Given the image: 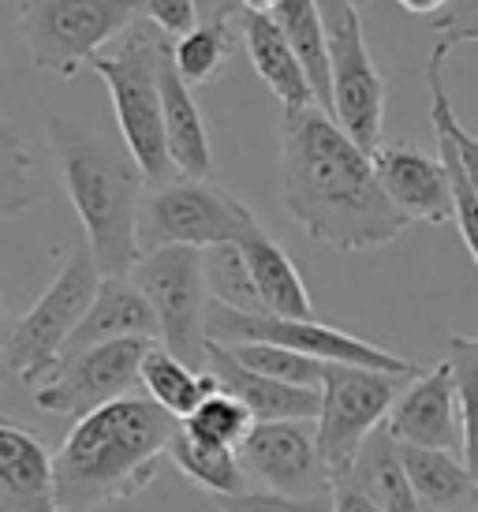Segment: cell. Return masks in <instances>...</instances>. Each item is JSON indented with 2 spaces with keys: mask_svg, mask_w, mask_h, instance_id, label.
<instances>
[{
  "mask_svg": "<svg viewBox=\"0 0 478 512\" xmlns=\"http://www.w3.org/2000/svg\"><path fill=\"white\" fill-rule=\"evenodd\" d=\"M217 385L228 397H236L254 423H284V419H310L318 423L322 412V389H299V385H284L277 378H266L258 370L243 367L225 344H210V367Z\"/></svg>",
  "mask_w": 478,
  "mask_h": 512,
  "instance_id": "17",
  "label": "cell"
},
{
  "mask_svg": "<svg viewBox=\"0 0 478 512\" xmlns=\"http://www.w3.org/2000/svg\"><path fill=\"white\" fill-rule=\"evenodd\" d=\"M131 281L150 299L157 318V341L187 367H210V288L198 247H165L142 255Z\"/></svg>",
  "mask_w": 478,
  "mask_h": 512,
  "instance_id": "8",
  "label": "cell"
},
{
  "mask_svg": "<svg viewBox=\"0 0 478 512\" xmlns=\"http://www.w3.org/2000/svg\"><path fill=\"white\" fill-rule=\"evenodd\" d=\"M467 42H478V15H471L467 23H460V27L445 30V34H437V45L434 53H441V57H449L456 45H467Z\"/></svg>",
  "mask_w": 478,
  "mask_h": 512,
  "instance_id": "37",
  "label": "cell"
},
{
  "mask_svg": "<svg viewBox=\"0 0 478 512\" xmlns=\"http://www.w3.org/2000/svg\"><path fill=\"white\" fill-rule=\"evenodd\" d=\"M101 266L90 243L79 240L71 247V258L64 270L53 277V285L45 288L38 303L30 307L19 322H12L8 344H4V363L15 370V378L30 389H42L60 367V356L68 348L71 333L86 318L90 303L101 288Z\"/></svg>",
  "mask_w": 478,
  "mask_h": 512,
  "instance_id": "5",
  "label": "cell"
},
{
  "mask_svg": "<svg viewBox=\"0 0 478 512\" xmlns=\"http://www.w3.org/2000/svg\"><path fill=\"white\" fill-rule=\"evenodd\" d=\"M329 34V75H333V120L374 154L385 128V75L366 49L363 15L355 4L322 8Z\"/></svg>",
  "mask_w": 478,
  "mask_h": 512,
  "instance_id": "11",
  "label": "cell"
},
{
  "mask_svg": "<svg viewBox=\"0 0 478 512\" xmlns=\"http://www.w3.org/2000/svg\"><path fill=\"white\" fill-rule=\"evenodd\" d=\"M340 486H352L355 494H363L366 501H374L381 512H422L419 498H415V490H411L408 468H404L400 441L389 434V427H381L378 434L359 449L352 471H348V479Z\"/></svg>",
  "mask_w": 478,
  "mask_h": 512,
  "instance_id": "22",
  "label": "cell"
},
{
  "mask_svg": "<svg viewBox=\"0 0 478 512\" xmlns=\"http://www.w3.org/2000/svg\"><path fill=\"white\" fill-rule=\"evenodd\" d=\"M169 460L180 468L187 483L206 490L210 498H232V494H247L251 490V479H247V471L239 464L236 449L210 445L198 434H191L183 423L176 427V434L169 441Z\"/></svg>",
  "mask_w": 478,
  "mask_h": 512,
  "instance_id": "25",
  "label": "cell"
},
{
  "mask_svg": "<svg viewBox=\"0 0 478 512\" xmlns=\"http://www.w3.org/2000/svg\"><path fill=\"white\" fill-rule=\"evenodd\" d=\"M437 154L449 165L452 191H456V228H460L467 251H471V258H475V266H478V195L471 191L464 169H460V161H456V154H452V146L445 143V139H437Z\"/></svg>",
  "mask_w": 478,
  "mask_h": 512,
  "instance_id": "33",
  "label": "cell"
},
{
  "mask_svg": "<svg viewBox=\"0 0 478 512\" xmlns=\"http://www.w3.org/2000/svg\"><path fill=\"white\" fill-rule=\"evenodd\" d=\"M277 4H281V0H239L243 12H258V15H273L277 12Z\"/></svg>",
  "mask_w": 478,
  "mask_h": 512,
  "instance_id": "42",
  "label": "cell"
},
{
  "mask_svg": "<svg viewBox=\"0 0 478 512\" xmlns=\"http://www.w3.org/2000/svg\"><path fill=\"white\" fill-rule=\"evenodd\" d=\"M0 512H64L57 494V453L38 430L0 415Z\"/></svg>",
  "mask_w": 478,
  "mask_h": 512,
  "instance_id": "16",
  "label": "cell"
},
{
  "mask_svg": "<svg viewBox=\"0 0 478 512\" xmlns=\"http://www.w3.org/2000/svg\"><path fill=\"white\" fill-rule=\"evenodd\" d=\"M213 505H217V512H337L333 494H325V498H284V494H266V490L213 498Z\"/></svg>",
  "mask_w": 478,
  "mask_h": 512,
  "instance_id": "32",
  "label": "cell"
},
{
  "mask_svg": "<svg viewBox=\"0 0 478 512\" xmlns=\"http://www.w3.org/2000/svg\"><path fill=\"white\" fill-rule=\"evenodd\" d=\"M471 15H478V0H449V4H445V12L434 19V30L437 34H445V30L467 23Z\"/></svg>",
  "mask_w": 478,
  "mask_h": 512,
  "instance_id": "38",
  "label": "cell"
},
{
  "mask_svg": "<svg viewBox=\"0 0 478 512\" xmlns=\"http://www.w3.org/2000/svg\"><path fill=\"white\" fill-rule=\"evenodd\" d=\"M169 49L172 38H165L154 23L139 15L101 57L90 60V68L109 90L120 139L146 176V184L176 180L165 143V113H161V64Z\"/></svg>",
  "mask_w": 478,
  "mask_h": 512,
  "instance_id": "4",
  "label": "cell"
},
{
  "mask_svg": "<svg viewBox=\"0 0 478 512\" xmlns=\"http://www.w3.org/2000/svg\"><path fill=\"white\" fill-rule=\"evenodd\" d=\"M139 4V15L146 23H154L165 38L180 42L183 34L202 23V12H198V0H135Z\"/></svg>",
  "mask_w": 478,
  "mask_h": 512,
  "instance_id": "34",
  "label": "cell"
},
{
  "mask_svg": "<svg viewBox=\"0 0 478 512\" xmlns=\"http://www.w3.org/2000/svg\"><path fill=\"white\" fill-rule=\"evenodd\" d=\"M8 333H12V322H8V314H4V303H0V352H4V344H8Z\"/></svg>",
  "mask_w": 478,
  "mask_h": 512,
  "instance_id": "43",
  "label": "cell"
},
{
  "mask_svg": "<svg viewBox=\"0 0 478 512\" xmlns=\"http://www.w3.org/2000/svg\"><path fill=\"white\" fill-rule=\"evenodd\" d=\"M139 385L142 397H150L157 408H165L172 419H191L198 412V404L206 397H213L221 385L213 378L210 370H195L187 367L183 359H176L169 348L154 344L146 359H142L139 370Z\"/></svg>",
  "mask_w": 478,
  "mask_h": 512,
  "instance_id": "24",
  "label": "cell"
},
{
  "mask_svg": "<svg viewBox=\"0 0 478 512\" xmlns=\"http://www.w3.org/2000/svg\"><path fill=\"white\" fill-rule=\"evenodd\" d=\"M139 19L135 0H19V34L30 64L75 79Z\"/></svg>",
  "mask_w": 478,
  "mask_h": 512,
  "instance_id": "6",
  "label": "cell"
},
{
  "mask_svg": "<svg viewBox=\"0 0 478 512\" xmlns=\"http://www.w3.org/2000/svg\"><path fill=\"white\" fill-rule=\"evenodd\" d=\"M202 262H206V288H210L213 303H221V307L239 314H266L262 296L254 288L251 266H247V258L239 251V243L206 247Z\"/></svg>",
  "mask_w": 478,
  "mask_h": 512,
  "instance_id": "27",
  "label": "cell"
},
{
  "mask_svg": "<svg viewBox=\"0 0 478 512\" xmlns=\"http://www.w3.org/2000/svg\"><path fill=\"white\" fill-rule=\"evenodd\" d=\"M452 367V363H449ZM460 389V419H464V464L478 483V378L467 370H452Z\"/></svg>",
  "mask_w": 478,
  "mask_h": 512,
  "instance_id": "35",
  "label": "cell"
},
{
  "mask_svg": "<svg viewBox=\"0 0 478 512\" xmlns=\"http://www.w3.org/2000/svg\"><path fill=\"white\" fill-rule=\"evenodd\" d=\"M154 344L157 341H113L68 356L42 389H34V404L49 415H71L79 423L105 404L131 397V389L139 385L142 359Z\"/></svg>",
  "mask_w": 478,
  "mask_h": 512,
  "instance_id": "12",
  "label": "cell"
},
{
  "mask_svg": "<svg viewBox=\"0 0 478 512\" xmlns=\"http://www.w3.org/2000/svg\"><path fill=\"white\" fill-rule=\"evenodd\" d=\"M396 4L411 15H430V19H437V15L445 12V4H449V0H396Z\"/></svg>",
  "mask_w": 478,
  "mask_h": 512,
  "instance_id": "41",
  "label": "cell"
},
{
  "mask_svg": "<svg viewBox=\"0 0 478 512\" xmlns=\"http://www.w3.org/2000/svg\"><path fill=\"white\" fill-rule=\"evenodd\" d=\"M34 202V157L12 128V120L0 116V221L27 214Z\"/></svg>",
  "mask_w": 478,
  "mask_h": 512,
  "instance_id": "28",
  "label": "cell"
},
{
  "mask_svg": "<svg viewBox=\"0 0 478 512\" xmlns=\"http://www.w3.org/2000/svg\"><path fill=\"white\" fill-rule=\"evenodd\" d=\"M441 53H430V64H426V83H430V120H434V135L445 139L452 146V154L464 169L467 184L478 195V135L460 124V116L452 109V98L445 90V79H441Z\"/></svg>",
  "mask_w": 478,
  "mask_h": 512,
  "instance_id": "29",
  "label": "cell"
},
{
  "mask_svg": "<svg viewBox=\"0 0 478 512\" xmlns=\"http://www.w3.org/2000/svg\"><path fill=\"white\" fill-rule=\"evenodd\" d=\"M239 464L247 479L266 494L284 498H325L333 494V479L318 453V423L284 419V423H254L239 445Z\"/></svg>",
  "mask_w": 478,
  "mask_h": 512,
  "instance_id": "13",
  "label": "cell"
},
{
  "mask_svg": "<svg viewBox=\"0 0 478 512\" xmlns=\"http://www.w3.org/2000/svg\"><path fill=\"white\" fill-rule=\"evenodd\" d=\"M49 146L57 154L60 184L68 191V202L83 240L98 258L105 277H131L139 262V210L142 184L135 157L127 146H116L98 128H86L75 116H49Z\"/></svg>",
  "mask_w": 478,
  "mask_h": 512,
  "instance_id": "3",
  "label": "cell"
},
{
  "mask_svg": "<svg viewBox=\"0 0 478 512\" xmlns=\"http://www.w3.org/2000/svg\"><path fill=\"white\" fill-rule=\"evenodd\" d=\"M180 427L150 397H124L79 419L57 449V494L64 512H94L139 498L169 460Z\"/></svg>",
  "mask_w": 478,
  "mask_h": 512,
  "instance_id": "2",
  "label": "cell"
},
{
  "mask_svg": "<svg viewBox=\"0 0 478 512\" xmlns=\"http://www.w3.org/2000/svg\"><path fill=\"white\" fill-rule=\"evenodd\" d=\"M228 352H232L243 367L258 370V374H266V378H277V382H284V385H299V389H322L325 367H329V363L296 356V352L277 348V344H236V348H228Z\"/></svg>",
  "mask_w": 478,
  "mask_h": 512,
  "instance_id": "31",
  "label": "cell"
},
{
  "mask_svg": "<svg viewBox=\"0 0 478 512\" xmlns=\"http://www.w3.org/2000/svg\"><path fill=\"white\" fill-rule=\"evenodd\" d=\"M445 359L452 363V370H467L478 378V337H452Z\"/></svg>",
  "mask_w": 478,
  "mask_h": 512,
  "instance_id": "36",
  "label": "cell"
},
{
  "mask_svg": "<svg viewBox=\"0 0 478 512\" xmlns=\"http://www.w3.org/2000/svg\"><path fill=\"white\" fill-rule=\"evenodd\" d=\"M374 172L385 195L408 221H426V225L456 221V191L441 154L430 157L411 143H381L374 150Z\"/></svg>",
  "mask_w": 478,
  "mask_h": 512,
  "instance_id": "15",
  "label": "cell"
},
{
  "mask_svg": "<svg viewBox=\"0 0 478 512\" xmlns=\"http://www.w3.org/2000/svg\"><path fill=\"white\" fill-rule=\"evenodd\" d=\"M281 199L310 240L337 251H374L411 225L385 195L374 154L318 105L284 109Z\"/></svg>",
  "mask_w": 478,
  "mask_h": 512,
  "instance_id": "1",
  "label": "cell"
},
{
  "mask_svg": "<svg viewBox=\"0 0 478 512\" xmlns=\"http://www.w3.org/2000/svg\"><path fill=\"white\" fill-rule=\"evenodd\" d=\"M183 427L198 434L202 441H210V445H225V449L239 453V445L254 430V415L236 397H228L225 389H217L213 397L198 404V412L191 419H183Z\"/></svg>",
  "mask_w": 478,
  "mask_h": 512,
  "instance_id": "30",
  "label": "cell"
},
{
  "mask_svg": "<svg viewBox=\"0 0 478 512\" xmlns=\"http://www.w3.org/2000/svg\"><path fill=\"white\" fill-rule=\"evenodd\" d=\"M161 113H165V143H169L172 169L183 180H213V150L206 116L198 109L191 86L176 72L172 49L161 64Z\"/></svg>",
  "mask_w": 478,
  "mask_h": 512,
  "instance_id": "19",
  "label": "cell"
},
{
  "mask_svg": "<svg viewBox=\"0 0 478 512\" xmlns=\"http://www.w3.org/2000/svg\"><path fill=\"white\" fill-rule=\"evenodd\" d=\"M411 378H419V374H389V370L344 367V363L325 367L318 453H322L333 486L348 479L359 449L389 423V412Z\"/></svg>",
  "mask_w": 478,
  "mask_h": 512,
  "instance_id": "9",
  "label": "cell"
},
{
  "mask_svg": "<svg viewBox=\"0 0 478 512\" xmlns=\"http://www.w3.org/2000/svg\"><path fill=\"white\" fill-rule=\"evenodd\" d=\"M411 490L422 512H478V483L464 456L400 445Z\"/></svg>",
  "mask_w": 478,
  "mask_h": 512,
  "instance_id": "23",
  "label": "cell"
},
{
  "mask_svg": "<svg viewBox=\"0 0 478 512\" xmlns=\"http://www.w3.org/2000/svg\"><path fill=\"white\" fill-rule=\"evenodd\" d=\"M198 12H202V23H221V19H236L243 8L239 0H198Z\"/></svg>",
  "mask_w": 478,
  "mask_h": 512,
  "instance_id": "39",
  "label": "cell"
},
{
  "mask_svg": "<svg viewBox=\"0 0 478 512\" xmlns=\"http://www.w3.org/2000/svg\"><path fill=\"white\" fill-rule=\"evenodd\" d=\"M385 427L400 445L464 456L460 389H456V374H452L449 359L437 367H426L419 378H411L408 389L393 404Z\"/></svg>",
  "mask_w": 478,
  "mask_h": 512,
  "instance_id": "14",
  "label": "cell"
},
{
  "mask_svg": "<svg viewBox=\"0 0 478 512\" xmlns=\"http://www.w3.org/2000/svg\"><path fill=\"white\" fill-rule=\"evenodd\" d=\"M333 501H337V512H381L374 501L355 494L352 486H333Z\"/></svg>",
  "mask_w": 478,
  "mask_h": 512,
  "instance_id": "40",
  "label": "cell"
},
{
  "mask_svg": "<svg viewBox=\"0 0 478 512\" xmlns=\"http://www.w3.org/2000/svg\"><path fill=\"white\" fill-rule=\"evenodd\" d=\"M210 344H277L296 356L318 359V363H344V367H370L389 374H422L426 367L411 359L385 352L378 344L363 341L355 333L325 326L318 318H277V314H239L221 303H210Z\"/></svg>",
  "mask_w": 478,
  "mask_h": 512,
  "instance_id": "10",
  "label": "cell"
},
{
  "mask_svg": "<svg viewBox=\"0 0 478 512\" xmlns=\"http://www.w3.org/2000/svg\"><path fill=\"white\" fill-rule=\"evenodd\" d=\"M258 217L247 202L228 195L213 180H169L146 191L139 210V255H154L165 247H217L239 243Z\"/></svg>",
  "mask_w": 478,
  "mask_h": 512,
  "instance_id": "7",
  "label": "cell"
},
{
  "mask_svg": "<svg viewBox=\"0 0 478 512\" xmlns=\"http://www.w3.org/2000/svg\"><path fill=\"white\" fill-rule=\"evenodd\" d=\"M113 341H157L154 307L131 277H101L98 296L79 322V329L71 333L60 363L68 356H79V352H90V348Z\"/></svg>",
  "mask_w": 478,
  "mask_h": 512,
  "instance_id": "18",
  "label": "cell"
},
{
  "mask_svg": "<svg viewBox=\"0 0 478 512\" xmlns=\"http://www.w3.org/2000/svg\"><path fill=\"white\" fill-rule=\"evenodd\" d=\"M239 251H243L247 266H251L254 288L262 296L266 314H277V318H314V299L307 292L303 273H299L292 255L269 236L266 228L254 225L239 240Z\"/></svg>",
  "mask_w": 478,
  "mask_h": 512,
  "instance_id": "21",
  "label": "cell"
},
{
  "mask_svg": "<svg viewBox=\"0 0 478 512\" xmlns=\"http://www.w3.org/2000/svg\"><path fill=\"white\" fill-rule=\"evenodd\" d=\"M236 23H239L243 42H247L254 72H258V79L277 94V101H281L284 109H310V105H318L314 86H310V79H307V68H303V60L296 57L292 42L284 38V30L273 23V15L239 12Z\"/></svg>",
  "mask_w": 478,
  "mask_h": 512,
  "instance_id": "20",
  "label": "cell"
},
{
  "mask_svg": "<svg viewBox=\"0 0 478 512\" xmlns=\"http://www.w3.org/2000/svg\"><path fill=\"white\" fill-rule=\"evenodd\" d=\"M232 19L221 23H198L191 34H183L180 42H172V60H176V72L187 86H206L217 83L225 75L228 60H232Z\"/></svg>",
  "mask_w": 478,
  "mask_h": 512,
  "instance_id": "26",
  "label": "cell"
},
{
  "mask_svg": "<svg viewBox=\"0 0 478 512\" xmlns=\"http://www.w3.org/2000/svg\"><path fill=\"white\" fill-rule=\"evenodd\" d=\"M318 4H322V8H337V4H355V8H359L366 0H318Z\"/></svg>",
  "mask_w": 478,
  "mask_h": 512,
  "instance_id": "44",
  "label": "cell"
}]
</instances>
